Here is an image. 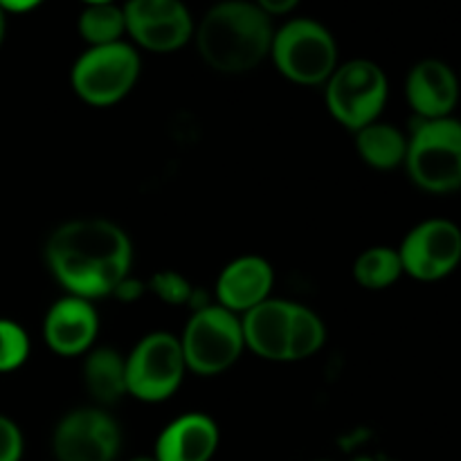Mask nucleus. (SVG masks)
Segmentation results:
<instances>
[{"instance_id":"dca6fc26","label":"nucleus","mask_w":461,"mask_h":461,"mask_svg":"<svg viewBox=\"0 0 461 461\" xmlns=\"http://www.w3.org/2000/svg\"><path fill=\"white\" fill-rule=\"evenodd\" d=\"M219 426L212 417L189 412L174 419L156 441L158 461H210L219 448Z\"/></svg>"},{"instance_id":"1a4fd4ad","label":"nucleus","mask_w":461,"mask_h":461,"mask_svg":"<svg viewBox=\"0 0 461 461\" xmlns=\"http://www.w3.org/2000/svg\"><path fill=\"white\" fill-rule=\"evenodd\" d=\"M403 273L417 282H439L461 264V228L448 219H428L405 234L399 248Z\"/></svg>"},{"instance_id":"f3484780","label":"nucleus","mask_w":461,"mask_h":461,"mask_svg":"<svg viewBox=\"0 0 461 461\" xmlns=\"http://www.w3.org/2000/svg\"><path fill=\"white\" fill-rule=\"evenodd\" d=\"M81 376H84V385L90 399L102 408L120 403L124 396H129V390H126V356L111 349V347L90 349L86 354Z\"/></svg>"},{"instance_id":"2eb2a0df","label":"nucleus","mask_w":461,"mask_h":461,"mask_svg":"<svg viewBox=\"0 0 461 461\" xmlns=\"http://www.w3.org/2000/svg\"><path fill=\"white\" fill-rule=\"evenodd\" d=\"M295 302L268 297L241 315L246 349L270 363H288V333H291Z\"/></svg>"},{"instance_id":"aec40b11","label":"nucleus","mask_w":461,"mask_h":461,"mask_svg":"<svg viewBox=\"0 0 461 461\" xmlns=\"http://www.w3.org/2000/svg\"><path fill=\"white\" fill-rule=\"evenodd\" d=\"M77 30H79L81 39L88 43V48L120 43L122 36L126 34L124 9L115 3L86 5L77 21Z\"/></svg>"},{"instance_id":"bb28decb","label":"nucleus","mask_w":461,"mask_h":461,"mask_svg":"<svg viewBox=\"0 0 461 461\" xmlns=\"http://www.w3.org/2000/svg\"><path fill=\"white\" fill-rule=\"evenodd\" d=\"M5 34H7V14H5V9L0 7V45H3Z\"/></svg>"},{"instance_id":"7ed1b4c3","label":"nucleus","mask_w":461,"mask_h":461,"mask_svg":"<svg viewBox=\"0 0 461 461\" xmlns=\"http://www.w3.org/2000/svg\"><path fill=\"white\" fill-rule=\"evenodd\" d=\"M405 169L410 180L428 194H453L461 189V122L417 120L408 138Z\"/></svg>"},{"instance_id":"6ab92c4d","label":"nucleus","mask_w":461,"mask_h":461,"mask_svg":"<svg viewBox=\"0 0 461 461\" xmlns=\"http://www.w3.org/2000/svg\"><path fill=\"white\" fill-rule=\"evenodd\" d=\"M403 273V264L396 248L374 246L360 252L354 261V277L367 291H385L394 286Z\"/></svg>"},{"instance_id":"c756f323","label":"nucleus","mask_w":461,"mask_h":461,"mask_svg":"<svg viewBox=\"0 0 461 461\" xmlns=\"http://www.w3.org/2000/svg\"><path fill=\"white\" fill-rule=\"evenodd\" d=\"M354 461H376V459H372V457H356Z\"/></svg>"},{"instance_id":"4468645a","label":"nucleus","mask_w":461,"mask_h":461,"mask_svg":"<svg viewBox=\"0 0 461 461\" xmlns=\"http://www.w3.org/2000/svg\"><path fill=\"white\" fill-rule=\"evenodd\" d=\"M275 270L264 257L243 255L230 261L216 279V304L243 315L270 297Z\"/></svg>"},{"instance_id":"5701e85b","label":"nucleus","mask_w":461,"mask_h":461,"mask_svg":"<svg viewBox=\"0 0 461 461\" xmlns=\"http://www.w3.org/2000/svg\"><path fill=\"white\" fill-rule=\"evenodd\" d=\"M149 288L169 306H183L194 300V288L187 282V277L176 270H160L151 277Z\"/></svg>"},{"instance_id":"423d86ee","label":"nucleus","mask_w":461,"mask_h":461,"mask_svg":"<svg viewBox=\"0 0 461 461\" xmlns=\"http://www.w3.org/2000/svg\"><path fill=\"white\" fill-rule=\"evenodd\" d=\"M390 97L387 75L369 59H351L338 63L324 84V102L338 124L349 131H360L381 117Z\"/></svg>"},{"instance_id":"9b49d317","label":"nucleus","mask_w":461,"mask_h":461,"mask_svg":"<svg viewBox=\"0 0 461 461\" xmlns=\"http://www.w3.org/2000/svg\"><path fill=\"white\" fill-rule=\"evenodd\" d=\"M126 34L149 52H176L194 36V18L183 0H126Z\"/></svg>"},{"instance_id":"c85d7f7f","label":"nucleus","mask_w":461,"mask_h":461,"mask_svg":"<svg viewBox=\"0 0 461 461\" xmlns=\"http://www.w3.org/2000/svg\"><path fill=\"white\" fill-rule=\"evenodd\" d=\"M131 461H158V459H156V455H153V457H135V459H131Z\"/></svg>"},{"instance_id":"cd10ccee","label":"nucleus","mask_w":461,"mask_h":461,"mask_svg":"<svg viewBox=\"0 0 461 461\" xmlns=\"http://www.w3.org/2000/svg\"><path fill=\"white\" fill-rule=\"evenodd\" d=\"M86 5H104V3H115V0H84Z\"/></svg>"},{"instance_id":"f257e3e1","label":"nucleus","mask_w":461,"mask_h":461,"mask_svg":"<svg viewBox=\"0 0 461 461\" xmlns=\"http://www.w3.org/2000/svg\"><path fill=\"white\" fill-rule=\"evenodd\" d=\"M45 266L68 295L102 300L131 277L133 243L124 228L88 216L59 225L45 241Z\"/></svg>"},{"instance_id":"393cba45","label":"nucleus","mask_w":461,"mask_h":461,"mask_svg":"<svg viewBox=\"0 0 461 461\" xmlns=\"http://www.w3.org/2000/svg\"><path fill=\"white\" fill-rule=\"evenodd\" d=\"M255 5L268 16H282V14L293 12L300 5V0H255Z\"/></svg>"},{"instance_id":"f03ea898","label":"nucleus","mask_w":461,"mask_h":461,"mask_svg":"<svg viewBox=\"0 0 461 461\" xmlns=\"http://www.w3.org/2000/svg\"><path fill=\"white\" fill-rule=\"evenodd\" d=\"M273 23L248 0H223L203 16L196 27V45L203 61L223 75L250 72L270 57Z\"/></svg>"},{"instance_id":"b1692460","label":"nucleus","mask_w":461,"mask_h":461,"mask_svg":"<svg viewBox=\"0 0 461 461\" xmlns=\"http://www.w3.org/2000/svg\"><path fill=\"white\" fill-rule=\"evenodd\" d=\"M25 439L16 423L0 414V461H21Z\"/></svg>"},{"instance_id":"9d476101","label":"nucleus","mask_w":461,"mask_h":461,"mask_svg":"<svg viewBox=\"0 0 461 461\" xmlns=\"http://www.w3.org/2000/svg\"><path fill=\"white\" fill-rule=\"evenodd\" d=\"M120 448L122 428L104 408H77L54 428L57 461H115Z\"/></svg>"},{"instance_id":"a878e982","label":"nucleus","mask_w":461,"mask_h":461,"mask_svg":"<svg viewBox=\"0 0 461 461\" xmlns=\"http://www.w3.org/2000/svg\"><path fill=\"white\" fill-rule=\"evenodd\" d=\"M43 0H0V7L5 9V14H25L36 9Z\"/></svg>"},{"instance_id":"20e7f679","label":"nucleus","mask_w":461,"mask_h":461,"mask_svg":"<svg viewBox=\"0 0 461 461\" xmlns=\"http://www.w3.org/2000/svg\"><path fill=\"white\" fill-rule=\"evenodd\" d=\"M270 57L279 75L300 86H324L338 68V43L313 18H293L275 30Z\"/></svg>"},{"instance_id":"2f4dec72","label":"nucleus","mask_w":461,"mask_h":461,"mask_svg":"<svg viewBox=\"0 0 461 461\" xmlns=\"http://www.w3.org/2000/svg\"><path fill=\"white\" fill-rule=\"evenodd\" d=\"M390 461H396V459H390Z\"/></svg>"},{"instance_id":"412c9836","label":"nucleus","mask_w":461,"mask_h":461,"mask_svg":"<svg viewBox=\"0 0 461 461\" xmlns=\"http://www.w3.org/2000/svg\"><path fill=\"white\" fill-rule=\"evenodd\" d=\"M327 342V327L313 309L293 304L291 333H288V363H300L318 354Z\"/></svg>"},{"instance_id":"ddd939ff","label":"nucleus","mask_w":461,"mask_h":461,"mask_svg":"<svg viewBox=\"0 0 461 461\" xmlns=\"http://www.w3.org/2000/svg\"><path fill=\"white\" fill-rule=\"evenodd\" d=\"M459 95L461 84L457 72L441 59H423L405 79V97L417 120L453 117Z\"/></svg>"},{"instance_id":"4be33fe9","label":"nucleus","mask_w":461,"mask_h":461,"mask_svg":"<svg viewBox=\"0 0 461 461\" xmlns=\"http://www.w3.org/2000/svg\"><path fill=\"white\" fill-rule=\"evenodd\" d=\"M30 358V336L16 320L0 318V374L21 369Z\"/></svg>"},{"instance_id":"a211bd4d","label":"nucleus","mask_w":461,"mask_h":461,"mask_svg":"<svg viewBox=\"0 0 461 461\" xmlns=\"http://www.w3.org/2000/svg\"><path fill=\"white\" fill-rule=\"evenodd\" d=\"M356 151L365 165L378 171H390L405 165L408 156V135L394 124L374 122L365 129L356 131Z\"/></svg>"},{"instance_id":"6e6552de","label":"nucleus","mask_w":461,"mask_h":461,"mask_svg":"<svg viewBox=\"0 0 461 461\" xmlns=\"http://www.w3.org/2000/svg\"><path fill=\"white\" fill-rule=\"evenodd\" d=\"M187 374L178 336L153 331L144 336L126 356V390L144 403H162L183 385Z\"/></svg>"},{"instance_id":"f8f14e48","label":"nucleus","mask_w":461,"mask_h":461,"mask_svg":"<svg viewBox=\"0 0 461 461\" xmlns=\"http://www.w3.org/2000/svg\"><path fill=\"white\" fill-rule=\"evenodd\" d=\"M99 333V313L93 302L66 295L54 302L43 320V340L57 356H84Z\"/></svg>"},{"instance_id":"7c9ffc66","label":"nucleus","mask_w":461,"mask_h":461,"mask_svg":"<svg viewBox=\"0 0 461 461\" xmlns=\"http://www.w3.org/2000/svg\"><path fill=\"white\" fill-rule=\"evenodd\" d=\"M315 461H331V459H315Z\"/></svg>"},{"instance_id":"39448f33","label":"nucleus","mask_w":461,"mask_h":461,"mask_svg":"<svg viewBox=\"0 0 461 461\" xmlns=\"http://www.w3.org/2000/svg\"><path fill=\"white\" fill-rule=\"evenodd\" d=\"M178 340L187 372L198 376H219L228 372L246 349L241 315L219 304L198 306Z\"/></svg>"},{"instance_id":"0eeeda50","label":"nucleus","mask_w":461,"mask_h":461,"mask_svg":"<svg viewBox=\"0 0 461 461\" xmlns=\"http://www.w3.org/2000/svg\"><path fill=\"white\" fill-rule=\"evenodd\" d=\"M142 61L135 45L120 43L88 48L70 72L72 90L81 102L95 108L115 106L135 88Z\"/></svg>"}]
</instances>
